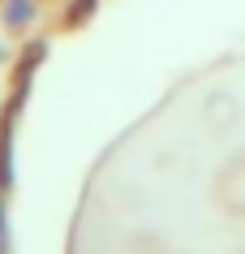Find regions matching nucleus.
Masks as SVG:
<instances>
[{
  "instance_id": "f257e3e1",
  "label": "nucleus",
  "mask_w": 245,
  "mask_h": 254,
  "mask_svg": "<svg viewBox=\"0 0 245 254\" xmlns=\"http://www.w3.org/2000/svg\"><path fill=\"white\" fill-rule=\"evenodd\" d=\"M219 198L228 202L232 211H245V164L241 160L224 173V181H219Z\"/></svg>"
},
{
  "instance_id": "f03ea898",
  "label": "nucleus",
  "mask_w": 245,
  "mask_h": 254,
  "mask_svg": "<svg viewBox=\"0 0 245 254\" xmlns=\"http://www.w3.org/2000/svg\"><path fill=\"white\" fill-rule=\"evenodd\" d=\"M26 13H30V0H17L13 9H9V17H13V22H22V17H26Z\"/></svg>"
}]
</instances>
